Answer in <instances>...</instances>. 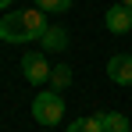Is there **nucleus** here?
<instances>
[{"mask_svg":"<svg viewBox=\"0 0 132 132\" xmlns=\"http://www.w3.org/2000/svg\"><path fill=\"white\" fill-rule=\"evenodd\" d=\"M46 29L50 25H46V14L39 7H32V11H7L0 18V39L4 43H29V39H43Z\"/></svg>","mask_w":132,"mask_h":132,"instance_id":"f257e3e1","label":"nucleus"},{"mask_svg":"<svg viewBox=\"0 0 132 132\" xmlns=\"http://www.w3.org/2000/svg\"><path fill=\"white\" fill-rule=\"evenodd\" d=\"M32 118L39 121V125H61V118H64V96L61 93H39L36 100H32Z\"/></svg>","mask_w":132,"mask_h":132,"instance_id":"f03ea898","label":"nucleus"},{"mask_svg":"<svg viewBox=\"0 0 132 132\" xmlns=\"http://www.w3.org/2000/svg\"><path fill=\"white\" fill-rule=\"evenodd\" d=\"M22 71H25V79H29L32 86H39V82H50V71H54V68L46 64L43 54H25L22 57Z\"/></svg>","mask_w":132,"mask_h":132,"instance_id":"7ed1b4c3","label":"nucleus"},{"mask_svg":"<svg viewBox=\"0 0 132 132\" xmlns=\"http://www.w3.org/2000/svg\"><path fill=\"white\" fill-rule=\"evenodd\" d=\"M107 79L114 86H132V54H114L107 61Z\"/></svg>","mask_w":132,"mask_h":132,"instance_id":"20e7f679","label":"nucleus"},{"mask_svg":"<svg viewBox=\"0 0 132 132\" xmlns=\"http://www.w3.org/2000/svg\"><path fill=\"white\" fill-rule=\"evenodd\" d=\"M104 25H107L114 36H125V32L132 29V11H129V7H121V4H111L107 14H104Z\"/></svg>","mask_w":132,"mask_h":132,"instance_id":"39448f33","label":"nucleus"},{"mask_svg":"<svg viewBox=\"0 0 132 132\" xmlns=\"http://www.w3.org/2000/svg\"><path fill=\"white\" fill-rule=\"evenodd\" d=\"M100 121H104V132H132V121L118 111H100Z\"/></svg>","mask_w":132,"mask_h":132,"instance_id":"423d86ee","label":"nucleus"},{"mask_svg":"<svg viewBox=\"0 0 132 132\" xmlns=\"http://www.w3.org/2000/svg\"><path fill=\"white\" fill-rule=\"evenodd\" d=\"M39 43H43V50H64V46H68V32L61 29V25H50Z\"/></svg>","mask_w":132,"mask_h":132,"instance_id":"0eeeda50","label":"nucleus"},{"mask_svg":"<svg viewBox=\"0 0 132 132\" xmlns=\"http://www.w3.org/2000/svg\"><path fill=\"white\" fill-rule=\"evenodd\" d=\"M64 132H104V121H100V111L96 114H89V118H79V121H71Z\"/></svg>","mask_w":132,"mask_h":132,"instance_id":"6e6552de","label":"nucleus"},{"mask_svg":"<svg viewBox=\"0 0 132 132\" xmlns=\"http://www.w3.org/2000/svg\"><path fill=\"white\" fill-rule=\"evenodd\" d=\"M50 86H54V93L68 89V86H71V68H68V64H57L54 71H50Z\"/></svg>","mask_w":132,"mask_h":132,"instance_id":"1a4fd4ad","label":"nucleus"},{"mask_svg":"<svg viewBox=\"0 0 132 132\" xmlns=\"http://www.w3.org/2000/svg\"><path fill=\"white\" fill-rule=\"evenodd\" d=\"M32 4H36V7H39V11H68V7H71V0H32Z\"/></svg>","mask_w":132,"mask_h":132,"instance_id":"9d476101","label":"nucleus"},{"mask_svg":"<svg viewBox=\"0 0 132 132\" xmlns=\"http://www.w3.org/2000/svg\"><path fill=\"white\" fill-rule=\"evenodd\" d=\"M118 4H121V7H129V11H132V0H118Z\"/></svg>","mask_w":132,"mask_h":132,"instance_id":"9b49d317","label":"nucleus"},{"mask_svg":"<svg viewBox=\"0 0 132 132\" xmlns=\"http://www.w3.org/2000/svg\"><path fill=\"white\" fill-rule=\"evenodd\" d=\"M4 7H11V0H0V11H4Z\"/></svg>","mask_w":132,"mask_h":132,"instance_id":"f8f14e48","label":"nucleus"}]
</instances>
